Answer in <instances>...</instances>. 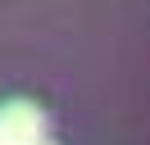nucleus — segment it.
<instances>
[{"label":"nucleus","mask_w":150,"mask_h":145,"mask_svg":"<svg viewBox=\"0 0 150 145\" xmlns=\"http://www.w3.org/2000/svg\"><path fill=\"white\" fill-rule=\"evenodd\" d=\"M46 141V113L32 100H5L0 104V145H37Z\"/></svg>","instance_id":"f257e3e1"},{"label":"nucleus","mask_w":150,"mask_h":145,"mask_svg":"<svg viewBox=\"0 0 150 145\" xmlns=\"http://www.w3.org/2000/svg\"><path fill=\"white\" fill-rule=\"evenodd\" d=\"M37 145H50V141H37Z\"/></svg>","instance_id":"f03ea898"}]
</instances>
